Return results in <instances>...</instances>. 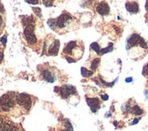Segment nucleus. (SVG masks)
Returning a JSON list of instances; mask_svg holds the SVG:
<instances>
[{
  "instance_id": "nucleus-1",
  "label": "nucleus",
  "mask_w": 148,
  "mask_h": 131,
  "mask_svg": "<svg viewBox=\"0 0 148 131\" xmlns=\"http://www.w3.org/2000/svg\"><path fill=\"white\" fill-rule=\"evenodd\" d=\"M14 95V93H8L0 97V111L8 112V111L15 107L16 103V96Z\"/></svg>"
},
{
  "instance_id": "nucleus-2",
  "label": "nucleus",
  "mask_w": 148,
  "mask_h": 131,
  "mask_svg": "<svg viewBox=\"0 0 148 131\" xmlns=\"http://www.w3.org/2000/svg\"><path fill=\"white\" fill-rule=\"evenodd\" d=\"M16 103L25 110H29L32 107V99L28 94L21 93L16 95Z\"/></svg>"
},
{
  "instance_id": "nucleus-3",
  "label": "nucleus",
  "mask_w": 148,
  "mask_h": 131,
  "mask_svg": "<svg viewBox=\"0 0 148 131\" xmlns=\"http://www.w3.org/2000/svg\"><path fill=\"white\" fill-rule=\"evenodd\" d=\"M0 131H18L17 126L5 117L0 116Z\"/></svg>"
},
{
  "instance_id": "nucleus-4",
  "label": "nucleus",
  "mask_w": 148,
  "mask_h": 131,
  "mask_svg": "<svg viewBox=\"0 0 148 131\" xmlns=\"http://www.w3.org/2000/svg\"><path fill=\"white\" fill-rule=\"evenodd\" d=\"M24 35H25V39H27V41L30 45H34L36 43V37L35 35L34 25H30V26H27V27H25V30H24Z\"/></svg>"
},
{
  "instance_id": "nucleus-5",
  "label": "nucleus",
  "mask_w": 148,
  "mask_h": 131,
  "mask_svg": "<svg viewBox=\"0 0 148 131\" xmlns=\"http://www.w3.org/2000/svg\"><path fill=\"white\" fill-rule=\"evenodd\" d=\"M60 96L64 99H66L69 97V96L76 94V89L72 85H64L60 88Z\"/></svg>"
},
{
  "instance_id": "nucleus-6",
  "label": "nucleus",
  "mask_w": 148,
  "mask_h": 131,
  "mask_svg": "<svg viewBox=\"0 0 148 131\" xmlns=\"http://www.w3.org/2000/svg\"><path fill=\"white\" fill-rule=\"evenodd\" d=\"M142 39V37L139 36L138 34H133L126 40V49L129 50L130 48L136 47V46L140 45V41Z\"/></svg>"
},
{
  "instance_id": "nucleus-7",
  "label": "nucleus",
  "mask_w": 148,
  "mask_h": 131,
  "mask_svg": "<svg viewBox=\"0 0 148 131\" xmlns=\"http://www.w3.org/2000/svg\"><path fill=\"white\" fill-rule=\"evenodd\" d=\"M72 19L71 15H69L68 13H63V14L56 18V27L58 28H66V26L70 22Z\"/></svg>"
},
{
  "instance_id": "nucleus-8",
  "label": "nucleus",
  "mask_w": 148,
  "mask_h": 131,
  "mask_svg": "<svg viewBox=\"0 0 148 131\" xmlns=\"http://www.w3.org/2000/svg\"><path fill=\"white\" fill-rule=\"evenodd\" d=\"M86 101L93 113L97 112V110L100 108L101 106V102L98 97H86Z\"/></svg>"
},
{
  "instance_id": "nucleus-9",
  "label": "nucleus",
  "mask_w": 148,
  "mask_h": 131,
  "mask_svg": "<svg viewBox=\"0 0 148 131\" xmlns=\"http://www.w3.org/2000/svg\"><path fill=\"white\" fill-rule=\"evenodd\" d=\"M95 10L101 16H107L110 13V8H109V5L106 2H100L99 4H97Z\"/></svg>"
},
{
  "instance_id": "nucleus-10",
  "label": "nucleus",
  "mask_w": 148,
  "mask_h": 131,
  "mask_svg": "<svg viewBox=\"0 0 148 131\" xmlns=\"http://www.w3.org/2000/svg\"><path fill=\"white\" fill-rule=\"evenodd\" d=\"M125 8L131 14H136L139 12V5L137 2H126Z\"/></svg>"
},
{
  "instance_id": "nucleus-11",
  "label": "nucleus",
  "mask_w": 148,
  "mask_h": 131,
  "mask_svg": "<svg viewBox=\"0 0 148 131\" xmlns=\"http://www.w3.org/2000/svg\"><path fill=\"white\" fill-rule=\"evenodd\" d=\"M59 47H60V42L59 40H55L52 44L50 45L48 48V54L51 56H56L59 51Z\"/></svg>"
},
{
  "instance_id": "nucleus-12",
  "label": "nucleus",
  "mask_w": 148,
  "mask_h": 131,
  "mask_svg": "<svg viewBox=\"0 0 148 131\" xmlns=\"http://www.w3.org/2000/svg\"><path fill=\"white\" fill-rule=\"evenodd\" d=\"M42 77H43V79L44 80H46L47 82H49V83H53L55 80H56V77L55 75L51 72L50 70L48 69H45L42 71Z\"/></svg>"
},
{
  "instance_id": "nucleus-13",
  "label": "nucleus",
  "mask_w": 148,
  "mask_h": 131,
  "mask_svg": "<svg viewBox=\"0 0 148 131\" xmlns=\"http://www.w3.org/2000/svg\"><path fill=\"white\" fill-rule=\"evenodd\" d=\"M76 41H71V42H69L66 46V48H64V53L65 54H72L73 53V51L75 48H76L77 47V45H76Z\"/></svg>"
},
{
  "instance_id": "nucleus-14",
  "label": "nucleus",
  "mask_w": 148,
  "mask_h": 131,
  "mask_svg": "<svg viewBox=\"0 0 148 131\" xmlns=\"http://www.w3.org/2000/svg\"><path fill=\"white\" fill-rule=\"evenodd\" d=\"M130 113L133 114L134 116H141L144 114V110L141 108L138 105H134L133 107H131Z\"/></svg>"
},
{
  "instance_id": "nucleus-15",
  "label": "nucleus",
  "mask_w": 148,
  "mask_h": 131,
  "mask_svg": "<svg viewBox=\"0 0 148 131\" xmlns=\"http://www.w3.org/2000/svg\"><path fill=\"white\" fill-rule=\"evenodd\" d=\"M34 17L30 16V17H24L22 18V24L25 26V27H27V26H30V25H33L34 23Z\"/></svg>"
},
{
  "instance_id": "nucleus-16",
  "label": "nucleus",
  "mask_w": 148,
  "mask_h": 131,
  "mask_svg": "<svg viewBox=\"0 0 148 131\" xmlns=\"http://www.w3.org/2000/svg\"><path fill=\"white\" fill-rule=\"evenodd\" d=\"M81 74L84 77H92L94 72L91 70L86 69V68H81Z\"/></svg>"
},
{
  "instance_id": "nucleus-17",
  "label": "nucleus",
  "mask_w": 148,
  "mask_h": 131,
  "mask_svg": "<svg viewBox=\"0 0 148 131\" xmlns=\"http://www.w3.org/2000/svg\"><path fill=\"white\" fill-rule=\"evenodd\" d=\"M113 49H114V45H113V43H110L107 48H103L100 50V55H105L106 53H109V52H112Z\"/></svg>"
},
{
  "instance_id": "nucleus-18",
  "label": "nucleus",
  "mask_w": 148,
  "mask_h": 131,
  "mask_svg": "<svg viewBox=\"0 0 148 131\" xmlns=\"http://www.w3.org/2000/svg\"><path fill=\"white\" fill-rule=\"evenodd\" d=\"M99 64H100V58H98V57H97V58H95V59L92 61V64H91V69H92L93 72L97 69Z\"/></svg>"
},
{
  "instance_id": "nucleus-19",
  "label": "nucleus",
  "mask_w": 148,
  "mask_h": 131,
  "mask_svg": "<svg viewBox=\"0 0 148 131\" xmlns=\"http://www.w3.org/2000/svg\"><path fill=\"white\" fill-rule=\"evenodd\" d=\"M131 110V105L129 102L127 103H125L123 106H122V112L124 114H126V113H129Z\"/></svg>"
},
{
  "instance_id": "nucleus-20",
  "label": "nucleus",
  "mask_w": 148,
  "mask_h": 131,
  "mask_svg": "<svg viewBox=\"0 0 148 131\" xmlns=\"http://www.w3.org/2000/svg\"><path fill=\"white\" fill-rule=\"evenodd\" d=\"M47 25H48V27L51 28V29H53L55 30L57 27H56V19L55 18H51L49 19V20L47 21Z\"/></svg>"
},
{
  "instance_id": "nucleus-21",
  "label": "nucleus",
  "mask_w": 148,
  "mask_h": 131,
  "mask_svg": "<svg viewBox=\"0 0 148 131\" xmlns=\"http://www.w3.org/2000/svg\"><path fill=\"white\" fill-rule=\"evenodd\" d=\"M90 48H91V49H93L96 54H98L100 55V48H99V45L98 43H96V42H94L91 44V46H90Z\"/></svg>"
},
{
  "instance_id": "nucleus-22",
  "label": "nucleus",
  "mask_w": 148,
  "mask_h": 131,
  "mask_svg": "<svg viewBox=\"0 0 148 131\" xmlns=\"http://www.w3.org/2000/svg\"><path fill=\"white\" fill-rule=\"evenodd\" d=\"M99 78H100V82H101V84H103V85H104V86H106V87H113L114 86V85L115 84V82H116V80H117V78H116V79H115L114 81H113V82H111V83H107V82H106L104 79H103V78L101 77H99Z\"/></svg>"
},
{
  "instance_id": "nucleus-23",
  "label": "nucleus",
  "mask_w": 148,
  "mask_h": 131,
  "mask_svg": "<svg viewBox=\"0 0 148 131\" xmlns=\"http://www.w3.org/2000/svg\"><path fill=\"white\" fill-rule=\"evenodd\" d=\"M63 124H64V126L66 127V128H67V129H71V130H74V129H73L72 124H71V122H70V120H69V119H64V120H63Z\"/></svg>"
},
{
  "instance_id": "nucleus-24",
  "label": "nucleus",
  "mask_w": 148,
  "mask_h": 131,
  "mask_svg": "<svg viewBox=\"0 0 148 131\" xmlns=\"http://www.w3.org/2000/svg\"><path fill=\"white\" fill-rule=\"evenodd\" d=\"M33 12L35 13V14H36L37 17H42L41 8H33Z\"/></svg>"
},
{
  "instance_id": "nucleus-25",
  "label": "nucleus",
  "mask_w": 148,
  "mask_h": 131,
  "mask_svg": "<svg viewBox=\"0 0 148 131\" xmlns=\"http://www.w3.org/2000/svg\"><path fill=\"white\" fill-rule=\"evenodd\" d=\"M43 3H44V5L46 6H52L53 4H54L53 1H47V0H44Z\"/></svg>"
},
{
  "instance_id": "nucleus-26",
  "label": "nucleus",
  "mask_w": 148,
  "mask_h": 131,
  "mask_svg": "<svg viewBox=\"0 0 148 131\" xmlns=\"http://www.w3.org/2000/svg\"><path fill=\"white\" fill-rule=\"evenodd\" d=\"M147 74H148V63L146 65H145V67L143 68V75L147 76Z\"/></svg>"
},
{
  "instance_id": "nucleus-27",
  "label": "nucleus",
  "mask_w": 148,
  "mask_h": 131,
  "mask_svg": "<svg viewBox=\"0 0 148 131\" xmlns=\"http://www.w3.org/2000/svg\"><path fill=\"white\" fill-rule=\"evenodd\" d=\"M100 97H101V99L104 100V101H107L109 99V97H108L107 94H102Z\"/></svg>"
},
{
  "instance_id": "nucleus-28",
  "label": "nucleus",
  "mask_w": 148,
  "mask_h": 131,
  "mask_svg": "<svg viewBox=\"0 0 148 131\" xmlns=\"http://www.w3.org/2000/svg\"><path fill=\"white\" fill-rule=\"evenodd\" d=\"M25 2H27V4H32V5H36V4L39 3L37 0H27Z\"/></svg>"
},
{
  "instance_id": "nucleus-29",
  "label": "nucleus",
  "mask_w": 148,
  "mask_h": 131,
  "mask_svg": "<svg viewBox=\"0 0 148 131\" xmlns=\"http://www.w3.org/2000/svg\"><path fill=\"white\" fill-rule=\"evenodd\" d=\"M1 42L3 43L4 46L6 44V36H3V37H1Z\"/></svg>"
},
{
  "instance_id": "nucleus-30",
  "label": "nucleus",
  "mask_w": 148,
  "mask_h": 131,
  "mask_svg": "<svg viewBox=\"0 0 148 131\" xmlns=\"http://www.w3.org/2000/svg\"><path fill=\"white\" fill-rule=\"evenodd\" d=\"M3 25H4V20H3V17H2V16L0 15V29L2 28Z\"/></svg>"
},
{
  "instance_id": "nucleus-31",
  "label": "nucleus",
  "mask_w": 148,
  "mask_h": 131,
  "mask_svg": "<svg viewBox=\"0 0 148 131\" xmlns=\"http://www.w3.org/2000/svg\"><path fill=\"white\" fill-rule=\"evenodd\" d=\"M66 60H67L68 62H70V63H74V62H75V60H73V58H70L69 57H66Z\"/></svg>"
},
{
  "instance_id": "nucleus-32",
  "label": "nucleus",
  "mask_w": 148,
  "mask_h": 131,
  "mask_svg": "<svg viewBox=\"0 0 148 131\" xmlns=\"http://www.w3.org/2000/svg\"><path fill=\"white\" fill-rule=\"evenodd\" d=\"M139 120H140V119H134V121L132 122L131 125H136V124H137V123L139 122Z\"/></svg>"
},
{
  "instance_id": "nucleus-33",
  "label": "nucleus",
  "mask_w": 148,
  "mask_h": 131,
  "mask_svg": "<svg viewBox=\"0 0 148 131\" xmlns=\"http://www.w3.org/2000/svg\"><path fill=\"white\" fill-rule=\"evenodd\" d=\"M133 81V77H127L125 78V82L126 83H131Z\"/></svg>"
},
{
  "instance_id": "nucleus-34",
  "label": "nucleus",
  "mask_w": 148,
  "mask_h": 131,
  "mask_svg": "<svg viewBox=\"0 0 148 131\" xmlns=\"http://www.w3.org/2000/svg\"><path fill=\"white\" fill-rule=\"evenodd\" d=\"M144 93H145V98L148 100V90H147V89H146V90H145V91H144Z\"/></svg>"
},
{
  "instance_id": "nucleus-35",
  "label": "nucleus",
  "mask_w": 148,
  "mask_h": 131,
  "mask_svg": "<svg viewBox=\"0 0 148 131\" xmlns=\"http://www.w3.org/2000/svg\"><path fill=\"white\" fill-rule=\"evenodd\" d=\"M59 91H60V88H59V87H56V88H55V92L59 93Z\"/></svg>"
},
{
  "instance_id": "nucleus-36",
  "label": "nucleus",
  "mask_w": 148,
  "mask_h": 131,
  "mask_svg": "<svg viewBox=\"0 0 148 131\" xmlns=\"http://www.w3.org/2000/svg\"><path fill=\"white\" fill-rule=\"evenodd\" d=\"M4 11V6L0 3V12H3Z\"/></svg>"
},
{
  "instance_id": "nucleus-37",
  "label": "nucleus",
  "mask_w": 148,
  "mask_h": 131,
  "mask_svg": "<svg viewBox=\"0 0 148 131\" xmlns=\"http://www.w3.org/2000/svg\"><path fill=\"white\" fill-rule=\"evenodd\" d=\"M145 9H146V11L148 12V1L145 2Z\"/></svg>"
},
{
  "instance_id": "nucleus-38",
  "label": "nucleus",
  "mask_w": 148,
  "mask_h": 131,
  "mask_svg": "<svg viewBox=\"0 0 148 131\" xmlns=\"http://www.w3.org/2000/svg\"><path fill=\"white\" fill-rule=\"evenodd\" d=\"M62 131H74V130H71V129H67V128H65L64 130H62Z\"/></svg>"
},
{
  "instance_id": "nucleus-39",
  "label": "nucleus",
  "mask_w": 148,
  "mask_h": 131,
  "mask_svg": "<svg viewBox=\"0 0 148 131\" xmlns=\"http://www.w3.org/2000/svg\"><path fill=\"white\" fill-rule=\"evenodd\" d=\"M2 59H3V55H1V56H0V62L2 61Z\"/></svg>"
}]
</instances>
